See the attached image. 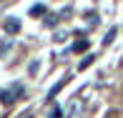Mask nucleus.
Wrapping results in <instances>:
<instances>
[{
	"label": "nucleus",
	"mask_w": 123,
	"mask_h": 118,
	"mask_svg": "<svg viewBox=\"0 0 123 118\" xmlns=\"http://www.w3.org/2000/svg\"><path fill=\"white\" fill-rule=\"evenodd\" d=\"M3 28H5V33L15 35V33H20V20H18V18H8V20L3 23Z\"/></svg>",
	"instance_id": "obj_2"
},
{
	"label": "nucleus",
	"mask_w": 123,
	"mask_h": 118,
	"mask_svg": "<svg viewBox=\"0 0 123 118\" xmlns=\"http://www.w3.org/2000/svg\"><path fill=\"white\" fill-rule=\"evenodd\" d=\"M18 95H23V86H13L10 91H3L0 98H3V103H13V100H18Z\"/></svg>",
	"instance_id": "obj_1"
},
{
	"label": "nucleus",
	"mask_w": 123,
	"mask_h": 118,
	"mask_svg": "<svg viewBox=\"0 0 123 118\" xmlns=\"http://www.w3.org/2000/svg\"><path fill=\"white\" fill-rule=\"evenodd\" d=\"M73 48H75V50H86V48H88V40H78Z\"/></svg>",
	"instance_id": "obj_7"
},
{
	"label": "nucleus",
	"mask_w": 123,
	"mask_h": 118,
	"mask_svg": "<svg viewBox=\"0 0 123 118\" xmlns=\"http://www.w3.org/2000/svg\"><path fill=\"white\" fill-rule=\"evenodd\" d=\"M91 63H93V55H86V58L80 60V70H86V68H88Z\"/></svg>",
	"instance_id": "obj_5"
},
{
	"label": "nucleus",
	"mask_w": 123,
	"mask_h": 118,
	"mask_svg": "<svg viewBox=\"0 0 123 118\" xmlns=\"http://www.w3.org/2000/svg\"><path fill=\"white\" fill-rule=\"evenodd\" d=\"M40 13H45V8H43V5H35V8H30V15H40Z\"/></svg>",
	"instance_id": "obj_6"
},
{
	"label": "nucleus",
	"mask_w": 123,
	"mask_h": 118,
	"mask_svg": "<svg viewBox=\"0 0 123 118\" xmlns=\"http://www.w3.org/2000/svg\"><path fill=\"white\" fill-rule=\"evenodd\" d=\"M8 50H10V40H0V58H3Z\"/></svg>",
	"instance_id": "obj_4"
},
{
	"label": "nucleus",
	"mask_w": 123,
	"mask_h": 118,
	"mask_svg": "<svg viewBox=\"0 0 123 118\" xmlns=\"http://www.w3.org/2000/svg\"><path fill=\"white\" fill-rule=\"evenodd\" d=\"M48 118H60V108H55V111H53V113H50Z\"/></svg>",
	"instance_id": "obj_8"
},
{
	"label": "nucleus",
	"mask_w": 123,
	"mask_h": 118,
	"mask_svg": "<svg viewBox=\"0 0 123 118\" xmlns=\"http://www.w3.org/2000/svg\"><path fill=\"white\" fill-rule=\"evenodd\" d=\"M113 38H116V28H111V30H108V35L103 38V43H105V45H111V43H113Z\"/></svg>",
	"instance_id": "obj_3"
}]
</instances>
